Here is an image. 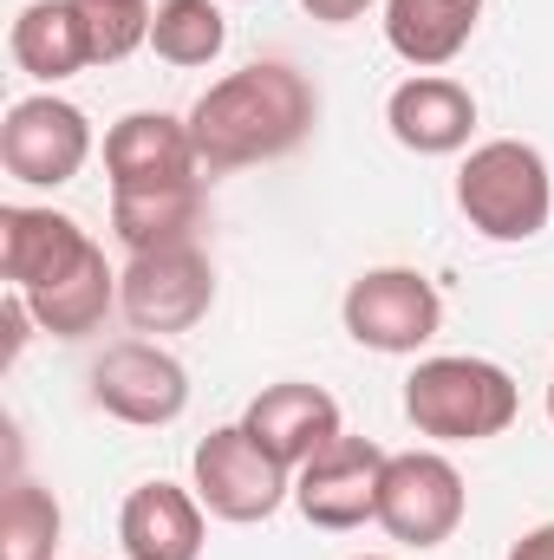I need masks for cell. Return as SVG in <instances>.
I'll return each mask as SVG.
<instances>
[{
	"instance_id": "cell-1",
	"label": "cell",
	"mask_w": 554,
	"mask_h": 560,
	"mask_svg": "<svg viewBox=\"0 0 554 560\" xmlns=\"http://www.w3.org/2000/svg\"><path fill=\"white\" fill-rule=\"evenodd\" d=\"M313 118H320V92L293 66L255 59L196 98L189 138H196L203 170H249V163H275L287 150H300Z\"/></svg>"
},
{
	"instance_id": "cell-2",
	"label": "cell",
	"mask_w": 554,
	"mask_h": 560,
	"mask_svg": "<svg viewBox=\"0 0 554 560\" xmlns=\"http://www.w3.org/2000/svg\"><path fill=\"white\" fill-rule=\"evenodd\" d=\"M457 209L483 242H535L554 215V183L542 150L522 138L476 143L457 170Z\"/></svg>"
},
{
	"instance_id": "cell-3",
	"label": "cell",
	"mask_w": 554,
	"mask_h": 560,
	"mask_svg": "<svg viewBox=\"0 0 554 560\" xmlns=\"http://www.w3.org/2000/svg\"><path fill=\"white\" fill-rule=\"evenodd\" d=\"M516 411H522V392L489 359H424L405 378V418L417 423V436H437V443L503 436Z\"/></svg>"
},
{
	"instance_id": "cell-4",
	"label": "cell",
	"mask_w": 554,
	"mask_h": 560,
	"mask_svg": "<svg viewBox=\"0 0 554 560\" xmlns=\"http://www.w3.org/2000/svg\"><path fill=\"white\" fill-rule=\"evenodd\" d=\"M189 469H196V495H203V509L216 515V522H268L280 502L293 495V469L275 463L242 423H229V430H209L203 443H196V456H189Z\"/></svg>"
},
{
	"instance_id": "cell-5",
	"label": "cell",
	"mask_w": 554,
	"mask_h": 560,
	"mask_svg": "<svg viewBox=\"0 0 554 560\" xmlns=\"http://www.w3.org/2000/svg\"><path fill=\"white\" fill-rule=\"evenodd\" d=\"M463 476L450 456L437 450H405L385 456V482H379V528L405 548H443L463 528Z\"/></svg>"
},
{
	"instance_id": "cell-6",
	"label": "cell",
	"mask_w": 554,
	"mask_h": 560,
	"mask_svg": "<svg viewBox=\"0 0 554 560\" xmlns=\"http://www.w3.org/2000/svg\"><path fill=\"white\" fill-rule=\"evenodd\" d=\"M339 319L366 352H417V346L437 339L443 300L417 268H372V275H359L346 287Z\"/></svg>"
},
{
	"instance_id": "cell-7",
	"label": "cell",
	"mask_w": 554,
	"mask_h": 560,
	"mask_svg": "<svg viewBox=\"0 0 554 560\" xmlns=\"http://www.w3.org/2000/svg\"><path fill=\"white\" fill-rule=\"evenodd\" d=\"M209 306H216V268L196 242L131 255V268L118 275V313L138 332H189Z\"/></svg>"
},
{
	"instance_id": "cell-8",
	"label": "cell",
	"mask_w": 554,
	"mask_h": 560,
	"mask_svg": "<svg viewBox=\"0 0 554 560\" xmlns=\"http://www.w3.org/2000/svg\"><path fill=\"white\" fill-rule=\"evenodd\" d=\"M92 156V125L79 105L39 92V98H20L0 125V163L13 183H33V189H59L85 170Z\"/></svg>"
},
{
	"instance_id": "cell-9",
	"label": "cell",
	"mask_w": 554,
	"mask_h": 560,
	"mask_svg": "<svg viewBox=\"0 0 554 560\" xmlns=\"http://www.w3.org/2000/svg\"><path fill=\"white\" fill-rule=\"evenodd\" d=\"M379 482H385V450L372 436H339L307 469H293V502L313 528L346 535L379 522Z\"/></svg>"
},
{
	"instance_id": "cell-10",
	"label": "cell",
	"mask_w": 554,
	"mask_h": 560,
	"mask_svg": "<svg viewBox=\"0 0 554 560\" xmlns=\"http://www.w3.org/2000/svg\"><path fill=\"white\" fill-rule=\"evenodd\" d=\"M92 398L118 423L157 430V423H176L189 411V372L163 346L125 339V346H105V359L92 365Z\"/></svg>"
},
{
	"instance_id": "cell-11",
	"label": "cell",
	"mask_w": 554,
	"mask_h": 560,
	"mask_svg": "<svg viewBox=\"0 0 554 560\" xmlns=\"http://www.w3.org/2000/svg\"><path fill=\"white\" fill-rule=\"evenodd\" d=\"M203 156L189 138V118L170 112H131L105 131V176L112 189H163V183H196Z\"/></svg>"
},
{
	"instance_id": "cell-12",
	"label": "cell",
	"mask_w": 554,
	"mask_h": 560,
	"mask_svg": "<svg viewBox=\"0 0 554 560\" xmlns=\"http://www.w3.org/2000/svg\"><path fill=\"white\" fill-rule=\"evenodd\" d=\"M242 430H249L275 463H287V469H307L326 443L346 436V430H339V405H333V392L300 385V378L268 385V392L242 411Z\"/></svg>"
},
{
	"instance_id": "cell-13",
	"label": "cell",
	"mask_w": 554,
	"mask_h": 560,
	"mask_svg": "<svg viewBox=\"0 0 554 560\" xmlns=\"http://www.w3.org/2000/svg\"><path fill=\"white\" fill-rule=\"evenodd\" d=\"M85 248H92V235L59 209H26V202L0 209V275L13 293H33V287L59 280L66 268H79Z\"/></svg>"
},
{
	"instance_id": "cell-14",
	"label": "cell",
	"mask_w": 554,
	"mask_h": 560,
	"mask_svg": "<svg viewBox=\"0 0 554 560\" xmlns=\"http://www.w3.org/2000/svg\"><path fill=\"white\" fill-rule=\"evenodd\" d=\"M385 125L417 156H450L476 131V98H470V85H457L443 72H417L385 98Z\"/></svg>"
},
{
	"instance_id": "cell-15",
	"label": "cell",
	"mask_w": 554,
	"mask_h": 560,
	"mask_svg": "<svg viewBox=\"0 0 554 560\" xmlns=\"http://www.w3.org/2000/svg\"><path fill=\"white\" fill-rule=\"evenodd\" d=\"M118 541L131 560H203V495L176 482H138L118 509Z\"/></svg>"
},
{
	"instance_id": "cell-16",
	"label": "cell",
	"mask_w": 554,
	"mask_h": 560,
	"mask_svg": "<svg viewBox=\"0 0 554 560\" xmlns=\"http://www.w3.org/2000/svg\"><path fill=\"white\" fill-rule=\"evenodd\" d=\"M7 52H13V66L26 79H46V85L99 66L92 26H85V13L72 0H33V7H20V20L7 33Z\"/></svg>"
},
{
	"instance_id": "cell-17",
	"label": "cell",
	"mask_w": 554,
	"mask_h": 560,
	"mask_svg": "<svg viewBox=\"0 0 554 560\" xmlns=\"http://www.w3.org/2000/svg\"><path fill=\"white\" fill-rule=\"evenodd\" d=\"M203 176L196 183H163V189H112V235L131 255H157V248H183L203 229Z\"/></svg>"
},
{
	"instance_id": "cell-18",
	"label": "cell",
	"mask_w": 554,
	"mask_h": 560,
	"mask_svg": "<svg viewBox=\"0 0 554 560\" xmlns=\"http://www.w3.org/2000/svg\"><path fill=\"white\" fill-rule=\"evenodd\" d=\"M20 300L33 306L39 332H53V339H85V332H99L105 313L118 306V275L105 268V248L92 242L79 268H66L59 280L33 287V293H20Z\"/></svg>"
},
{
	"instance_id": "cell-19",
	"label": "cell",
	"mask_w": 554,
	"mask_h": 560,
	"mask_svg": "<svg viewBox=\"0 0 554 560\" xmlns=\"http://www.w3.org/2000/svg\"><path fill=\"white\" fill-rule=\"evenodd\" d=\"M476 13H483V0H385V39L405 66L437 72L470 46Z\"/></svg>"
},
{
	"instance_id": "cell-20",
	"label": "cell",
	"mask_w": 554,
	"mask_h": 560,
	"mask_svg": "<svg viewBox=\"0 0 554 560\" xmlns=\"http://www.w3.org/2000/svg\"><path fill=\"white\" fill-rule=\"evenodd\" d=\"M150 46L170 66H209L229 46V20L216 0H157L150 13Z\"/></svg>"
},
{
	"instance_id": "cell-21",
	"label": "cell",
	"mask_w": 554,
	"mask_h": 560,
	"mask_svg": "<svg viewBox=\"0 0 554 560\" xmlns=\"http://www.w3.org/2000/svg\"><path fill=\"white\" fill-rule=\"evenodd\" d=\"M59 548V502L39 482H13L0 502V560H53Z\"/></svg>"
},
{
	"instance_id": "cell-22",
	"label": "cell",
	"mask_w": 554,
	"mask_h": 560,
	"mask_svg": "<svg viewBox=\"0 0 554 560\" xmlns=\"http://www.w3.org/2000/svg\"><path fill=\"white\" fill-rule=\"evenodd\" d=\"M79 13H85V26H92V46H99V66H112V59H125V52H138L150 46V0H72Z\"/></svg>"
},
{
	"instance_id": "cell-23",
	"label": "cell",
	"mask_w": 554,
	"mask_h": 560,
	"mask_svg": "<svg viewBox=\"0 0 554 560\" xmlns=\"http://www.w3.org/2000/svg\"><path fill=\"white\" fill-rule=\"evenodd\" d=\"M300 7H307L313 20H326V26H346V20H359L372 0H300Z\"/></svg>"
},
{
	"instance_id": "cell-24",
	"label": "cell",
	"mask_w": 554,
	"mask_h": 560,
	"mask_svg": "<svg viewBox=\"0 0 554 560\" xmlns=\"http://www.w3.org/2000/svg\"><path fill=\"white\" fill-rule=\"evenodd\" d=\"M509 560H554V522H542V528H529L516 548H509Z\"/></svg>"
},
{
	"instance_id": "cell-25",
	"label": "cell",
	"mask_w": 554,
	"mask_h": 560,
	"mask_svg": "<svg viewBox=\"0 0 554 560\" xmlns=\"http://www.w3.org/2000/svg\"><path fill=\"white\" fill-rule=\"evenodd\" d=\"M549 418H554V378H549Z\"/></svg>"
},
{
	"instance_id": "cell-26",
	"label": "cell",
	"mask_w": 554,
	"mask_h": 560,
	"mask_svg": "<svg viewBox=\"0 0 554 560\" xmlns=\"http://www.w3.org/2000/svg\"><path fill=\"white\" fill-rule=\"evenodd\" d=\"M359 560H385V555H359Z\"/></svg>"
}]
</instances>
